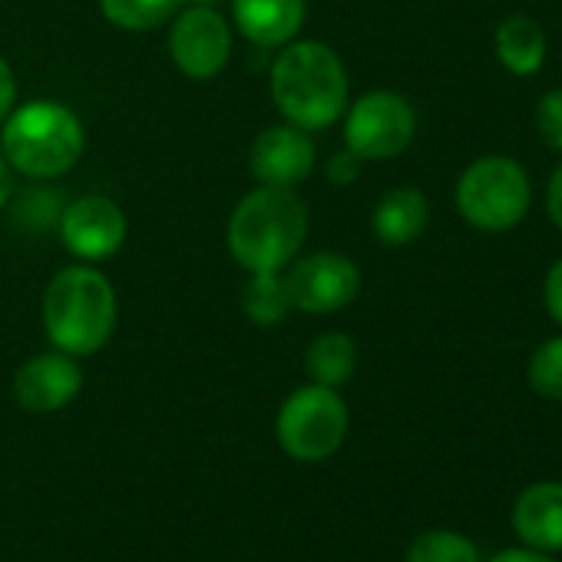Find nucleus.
Wrapping results in <instances>:
<instances>
[{
	"label": "nucleus",
	"mask_w": 562,
	"mask_h": 562,
	"mask_svg": "<svg viewBox=\"0 0 562 562\" xmlns=\"http://www.w3.org/2000/svg\"><path fill=\"white\" fill-rule=\"evenodd\" d=\"M271 100L299 130L331 126L348 106V74L341 57L318 41L285 47L271 67Z\"/></svg>",
	"instance_id": "1"
},
{
	"label": "nucleus",
	"mask_w": 562,
	"mask_h": 562,
	"mask_svg": "<svg viewBox=\"0 0 562 562\" xmlns=\"http://www.w3.org/2000/svg\"><path fill=\"white\" fill-rule=\"evenodd\" d=\"M308 232V205L292 189L261 186L248 192L228 222V248L251 274L281 271L302 248Z\"/></svg>",
	"instance_id": "2"
},
{
	"label": "nucleus",
	"mask_w": 562,
	"mask_h": 562,
	"mask_svg": "<svg viewBox=\"0 0 562 562\" xmlns=\"http://www.w3.org/2000/svg\"><path fill=\"white\" fill-rule=\"evenodd\" d=\"M44 328L70 358L97 355L116 331V292L97 268H64L44 295Z\"/></svg>",
	"instance_id": "3"
},
{
	"label": "nucleus",
	"mask_w": 562,
	"mask_h": 562,
	"mask_svg": "<svg viewBox=\"0 0 562 562\" xmlns=\"http://www.w3.org/2000/svg\"><path fill=\"white\" fill-rule=\"evenodd\" d=\"M80 156L83 123L64 103L34 100L4 120V159L31 179L64 176Z\"/></svg>",
	"instance_id": "4"
},
{
	"label": "nucleus",
	"mask_w": 562,
	"mask_h": 562,
	"mask_svg": "<svg viewBox=\"0 0 562 562\" xmlns=\"http://www.w3.org/2000/svg\"><path fill=\"white\" fill-rule=\"evenodd\" d=\"M532 186L526 169L509 156L470 162L457 182V209L480 232H506L529 212Z\"/></svg>",
	"instance_id": "5"
},
{
	"label": "nucleus",
	"mask_w": 562,
	"mask_h": 562,
	"mask_svg": "<svg viewBox=\"0 0 562 562\" xmlns=\"http://www.w3.org/2000/svg\"><path fill=\"white\" fill-rule=\"evenodd\" d=\"M278 443L292 460L322 463L335 457L348 437V404L338 387L308 384L289 394L274 420Z\"/></svg>",
	"instance_id": "6"
},
{
	"label": "nucleus",
	"mask_w": 562,
	"mask_h": 562,
	"mask_svg": "<svg viewBox=\"0 0 562 562\" xmlns=\"http://www.w3.org/2000/svg\"><path fill=\"white\" fill-rule=\"evenodd\" d=\"M417 133L414 106L401 93H368L361 97L345 123L348 149L361 159H391L401 156Z\"/></svg>",
	"instance_id": "7"
},
{
	"label": "nucleus",
	"mask_w": 562,
	"mask_h": 562,
	"mask_svg": "<svg viewBox=\"0 0 562 562\" xmlns=\"http://www.w3.org/2000/svg\"><path fill=\"white\" fill-rule=\"evenodd\" d=\"M285 285H289L295 308L312 312V315H331L358 299L361 271L351 258L338 251H318V255L302 258L285 274Z\"/></svg>",
	"instance_id": "8"
},
{
	"label": "nucleus",
	"mask_w": 562,
	"mask_h": 562,
	"mask_svg": "<svg viewBox=\"0 0 562 562\" xmlns=\"http://www.w3.org/2000/svg\"><path fill=\"white\" fill-rule=\"evenodd\" d=\"M169 54L176 67L192 80L215 77L232 57V31L215 8H189L179 14L169 34Z\"/></svg>",
	"instance_id": "9"
},
{
	"label": "nucleus",
	"mask_w": 562,
	"mask_h": 562,
	"mask_svg": "<svg viewBox=\"0 0 562 562\" xmlns=\"http://www.w3.org/2000/svg\"><path fill=\"white\" fill-rule=\"evenodd\" d=\"M64 245L83 261H103L120 251L126 238V218L116 202L103 195H83L60 212Z\"/></svg>",
	"instance_id": "10"
},
{
	"label": "nucleus",
	"mask_w": 562,
	"mask_h": 562,
	"mask_svg": "<svg viewBox=\"0 0 562 562\" xmlns=\"http://www.w3.org/2000/svg\"><path fill=\"white\" fill-rule=\"evenodd\" d=\"M312 169H315V143L308 130L285 123L258 133L251 146V172L261 186L295 189L312 176Z\"/></svg>",
	"instance_id": "11"
},
{
	"label": "nucleus",
	"mask_w": 562,
	"mask_h": 562,
	"mask_svg": "<svg viewBox=\"0 0 562 562\" xmlns=\"http://www.w3.org/2000/svg\"><path fill=\"white\" fill-rule=\"evenodd\" d=\"M83 374L77 361L64 351L31 358L14 378V397L31 414H54L77 401Z\"/></svg>",
	"instance_id": "12"
},
{
	"label": "nucleus",
	"mask_w": 562,
	"mask_h": 562,
	"mask_svg": "<svg viewBox=\"0 0 562 562\" xmlns=\"http://www.w3.org/2000/svg\"><path fill=\"white\" fill-rule=\"evenodd\" d=\"M513 532L539 552H562V483L526 486L513 503Z\"/></svg>",
	"instance_id": "13"
},
{
	"label": "nucleus",
	"mask_w": 562,
	"mask_h": 562,
	"mask_svg": "<svg viewBox=\"0 0 562 562\" xmlns=\"http://www.w3.org/2000/svg\"><path fill=\"white\" fill-rule=\"evenodd\" d=\"M238 31L258 47L289 44L305 24V0H232Z\"/></svg>",
	"instance_id": "14"
},
{
	"label": "nucleus",
	"mask_w": 562,
	"mask_h": 562,
	"mask_svg": "<svg viewBox=\"0 0 562 562\" xmlns=\"http://www.w3.org/2000/svg\"><path fill=\"white\" fill-rule=\"evenodd\" d=\"M427 215H430V205L420 189L414 186L391 189L374 209V235L391 248L411 245L427 228Z\"/></svg>",
	"instance_id": "15"
},
{
	"label": "nucleus",
	"mask_w": 562,
	"mask_h": 562,
	"mask_svg": "<svg viewBox=\"0 0 562 562\" xmlns=\"http://www.w3.org/2000/svg\"><path fill=\"white\" fill-rule=\"evenodd\" d=\"M493 44H496L499 64L516 77H532L546 64V31L539 27V21L526 14L506 18Z\"/></svg>",
	"instance_id": "16"
},
{
	"label": "nucleus",
	"mask_w": 562,
	"mask_h": 562,
	"mask_svg": "<svg viewBox=\"0 0 562 562\" xmlns=\"http://www.w3.org/2000/svg\"><path fill=\"white\" fill-rule=\"evenodd\" d=\"M305 368H308L312 384L341 387V384H348V381L355 378V371H358V345H355L348 335H341V331L318 335V338L308 345Z\"/></svg>",
	"instance_id": "17"
},
{
	"label": "nucleus",
	"mask_w": 562,
	"mask_h": 562,
	"mask_svg": "<svg viewBox=\"0 0 562 562\" xmlns=\"http://www.w3.org/2000/svg\"><path fill=\"white\" fill-rule=\"evenodd\" d=\"M241 305L255 325H278L292 308V295H289L285 278H281L278 271L251 274V281L245 285V295H241Z\"/></svg>",
	"instance_id": "18"
},
{
	"label": "nucleus",
	"mask_w": 562,
	"mask_h": 562,
	"mask_svg": "<svg viewBox=\"0 0 562 562\" xmlns=\"http://www.w3.org/2000/svg\"><path fill=\"white\" fill-rule=\"evenodd\" d=\"M182 0H100V11L110 24L123 31H153L166 24Z\"/></svg>",
	"instance_id": "19"
},
{
	"label": "nucleus",
	"mask_w": 562,
	"mask_h": 562,
	"mask_svg": "<svg viewBox=\"0 0 562 562\" xmlns=\"http://www.w3.org/2000/svg\"><path fill=\"white\" fill-rule=\"evenodd\" d=\"M404 562H480V549L453 529H430L407 546Z\"/></svg>",
	"instance_id": "20"
},
{
	"label": "nucleus",
	"mask_w": 562,
	"mask_h": 562,
	"mask_svg": "<svg viewBox=\"0 0 562 562\" xmlns=\"http://www.w3.org/2000/svg\"><path fill=\"white\" fill-rule=\"evenodd\" d=\"M526 378L539 397L562 401V338H549L532 351Z\"/></svg>",
	"instance_id": "21"
},
{
	"label": "nucleus",
	"mask_w": 562,
	"mask_h": 562,
	"mask_svg": "<svg viewBox=\"0 0 562 562\" xmlns=\"http://www.w3.org/2000/svg\"><path fill=\"white\" fill-rule=\"evenodd\" d=\"M536 130H539V139L562 153V87L559 90H549L539 106H536Z\"/></svg>",
	"instance_id": "22"
},
{
	"label": "nucleus",
	"mask_w": 562,
	"mask_h": 562,
	"mask_svg": "<svg viewBox=\"0 0 562 562\" xmlns=\"http://www.w3.org/2000/svg\"><path fill=\"white\" fill-rule=\"evenodd\" d=\"M542 302H546V312L562 325V258H559V261L549 268V274H546Z\"/></svg>",
	"instance_id": "23"
},
{
	"label": "nucleus",
	"mask_w": 562,
	"mask_h": 562,
	"mask_svg": "<svg viewBox=\"0 0 562 562\" xmlns=\"http://www.w3.org/2000/svg\"><path fill=\"white\" fill-rule=\"evenodd\" d=\"M361 156H355L351 149L348 153H338V156H331V162H328V179L335 182V186H348V182H355L358 176H361Z\"/></svg>",
	"instance_id": "24"
},
{
	"label": "nucleus",
	"mask_w": 562,
	"mask_h": 562,
	"mask_svg": "<svg viewBox=\"0 0 562 562\" xmlns=\"http://www.w3.org/2000/svg\"><path fill=\"white\" fill-rule=\"evenodd\" d=\"M14 97H18V83H14V70L8 67V60L0 57V123H4L14 110Z\"/></svg>",
	"instance_id": "25"
},
{
	"label": "nucleus",
	"mask_w": 562,
	"mask_h": 562,
	"mask_svg": "<svg viewBox=\"0 0 562 562\" xmlns=\"http://www.w3.org/2000/svg\"><path fill=\"white\" fill-rule=\"evenodd\" d=\"M546 209H549V218H552V225L562 232V162L555 166V172H552V179H549Z\"/></svg>",
	"instance_id": "26"
},
{
	"label": "nucleus",
	"mask_w": 562,
	"mask_h": 562,
	"mask_svg": "<svg viewBox=\"0 0 562 562\" xmlns=\"http://www.w3.org/2000/svg\"><path fill=\"white\" fill-rule=\"evenodd\" d=\"M490 562H555V559L539 549H503Z\"/></svg>",
	"instance_id": "27"
},
{
	"label": "nucleus",
	"mask_w": 562,
	"mask_h": 562,
	"mask_svg": "<svg viewBox=\"0 0 562 562\" xmlns=\"http://www.w3.org/2000/svg\"><path fill=\"white\" fill-rule=\"evenodd\" d=\"M11 192H14V176H11V162L4 159V153H0V209L8 205Z\"/></svg>",
	"instance_id": "28"
},
{
	"label": "nucleus",
	"mask_w": 562,
	"mask_h": 562,
	"mask_svg": "<svg viewBox=\"0 0 562 562\" xmlns=\"http://www.w3.org/2000/svg\"><path fill=\"white\" fill-rule=\"evenodd\" d=\"M195 4H202V8H212V4H218V0H195Z\"/></svg>",
	"instance_id": "29"
}]
</instances>
